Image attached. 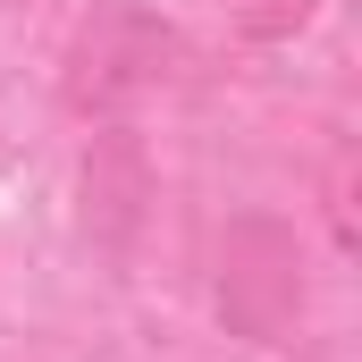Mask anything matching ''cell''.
<instances>
[{
    "label": "cell",
    "instance_id": "1",
    "mask_svg": "<svg viewBox=\"0 0 362 362\" xmlns=\"http://www.w3.org/2000/svg\"><path fill=\"white\" fill-rule=\"evenodd\" d=\"M185 42L177 25H160L152 8H93L85 25L68 34V59H59V93L76 118H127L135 101L177 76Z\"/></svg>",
    "mask_w": 362,
    "mask_h": 362
},
{
    "label": "cell",
    "instance_id": "2",
    "mask_svg": "<svg viewBox=\"0 0 362 362\" xmlns=\"http://www.w3.org/2000/svg\"><path fill=\"white\" fill-rule=\"evenodd\" d=\"M219 320L253 346H286L303 320V253L278 219H228L219 236Z\"/></svg>",
    "mask_w": 362,
    "mask_h": 362
},
{
    "label": "cell",
    "instance_id": "3",
    "mask_svg": "<svg viewBox=\"0 0 362 362\" xmlns=\"http://www.w3.org/2000/svg\"><path fill=\"white\" fill-rule=\"evenodd\" d=\"M144 202H152V160H144V144L110 118L101 135H93L85 152V228L101 253H127L135 245V228H144Z\"/></svg>",
    "mask_w": 362,
    "mask_h": 362
}]
</instances>
